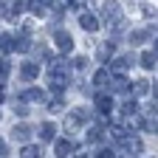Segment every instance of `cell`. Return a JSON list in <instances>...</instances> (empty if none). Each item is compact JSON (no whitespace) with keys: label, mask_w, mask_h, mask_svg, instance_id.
<instances>
[{"label":"cell","mask_w":158,"mask_h":158,"mask_svg":"<svg viewBox=\"0 0 158 158\" xmlns=\"http://www.w3.org/2000/svg\"><path fill=\"white\" fill-rule=\"evenodd\" d=\"M48 82H51V88L56 90V93H62L65 88H68V82H71V65L65 62L62 56H56V59H48Z\"/></svg>","instance_id":"6da1fadb"},{"label":"cell","mask_w":158,"mask_h":158,"mask_svg":"<svg viewBox=\"0 0 158 158\" xmlns=\"http://www.w3.org/2000/svg\"><path fill=\"white\" fill-rule=\"evenodd\" d=\"M85 118H90V110H88V107H76V110H71V113L65 116V130H68V133H79Z\"/></svg>","instance_id":"7a4b0ae2"},{"label":"cell","mask_w":158,"mask_h":158,"mask_svg":"<svg viewBox=\"0 0 158 158\" xmlns=\"http://www.w3.org/2000/svg\"><path fill=\"white\" fill-rule=\"evenodd\" d=\"M122 6H118V0H105V6H102V20L107 26H116L118 20H122Z\"/></svg>","instance_id":"3957f363"},{"label":"cell","mask_w":158,"mask_h":158,"mask_svg":"<svg viewBox=\"0 0 158 158\" xmlns=\"http://www.w3.org/2000/svg\"><path fill=\"white\" fill-rule=\"evenodd\" d=\"M54 40H56V48L62 51V54H71V51H73V37H71L68 31H56Z\"/></svg>","instance_id":"277c9868"},{"label":"cell","mask_w":158,"mask_h":158,"mask_svg":"<svg viewBox=\"0 0 158 158\" xmlns=\"http://www.w3.org/2000/svg\"><path fill=\"white\" fill-rule=\"evenodd\" d=\"M79 26H82L85 31H99V20L90 11H82V14H79Z\"/></svg>","instance_id":"5b68a950"},{"label":"cell","mask_w":158,"mask_h":158,"mask_svg":"<svg viewBox=\"0 0 158 158\" xmlns=\"http://www.w3.org/2000/svg\"><path fill=\"white\" fill-rule=\"evenodd\" d=\"M96 110L102 113V116H107V113L113 110V99L105 96V93H96Z\"/></svg>","instance_id":"8992f818"},{"label":"cell","mask_w":158,"mask_h":158,"mask_svg":"<svg viewBox=\"0 0 158 158\" xmlns=\"http://www.w3.org/2000/svg\"><path fill=\"white\" fill-rule=\"evenodd\" d=\"M122 141H124V150H127L130 155H141V150H144V147H141V141H138L135 135H124Z\"/></svg>","instance_id":"52a82bcc"},{"label":"cell","mask_w":158,"mask_h":158,"mask_svg":"<svg viewBox=\"0 0 158 158\" xmlns=\"http://www.w3.org/2000/svg\"><path fill=\"white\" fill-rule=\"evenodd\" d=\"M20 76L28 79V82H31V79H37V76H40V62H26L23 68H20Z\"/></svg>","instance_id":"ba28073f"},{"label":"cell","mask_w":158,"mask_h":158,"mask_svg":"<svg viewBox=\"0 0 158 158\" xmlns=\"http://www.w3.org/2000/svg\"><path fill=\"white\" fill-rule=\"evenodd\" d=\"M11 138H14V141H28V138H31V127L28 124H14Z\"/></svg>","instance_id":"9c48e42d"},{"label":"cell","mask_w":158,"mask_h":158,"mask_svg":"<svg viewBox=\"0 0 158 158\" xmlns=\"http://www.w3.org/2000/svg\"><path fill=\"white\" fill-rule=\"evenodd\" d=\"M133 65H135V59H133L130 54H124V56H118V59H116L113 71H116V73H124V71H127V68H133Z\"/></svg>","instance_id":"30bf717a"},{"label":"cell","mask_w":158,"mask_h":158,"mask_svg":"<svg viewBox=\"0 0 158 158\" xmlns=\"http://www.w3.org/2000/svg\"><path fill=\"white\" fill-rule=\"evenodd\" d=\"M54 135H56V127L51 122H43V124H40V141H54Z\"/></svg>","instance_id":"8fae6325"},{"label":"cell","mask_w":158,"mask_h":158,"mask_svg":"<svg viewBox=\"0 0 158 158\" xmlns=\"http://www.w3.org/2000/svg\"><path fill=\"white\" fill-rule=\"evenodd\" d=\"M107 82H110V71H107V68L96 71V76H93V85H96L99 90H105V88H107Z\"/></svg>","instance_id":"7c38bea8"},{"label":"cell","mask_w":158,"mask_h":158,"mask_svg":"<svg viewBox=\"0 0 158 158\" xmlns=\"http://www.w3.org/2000/svg\"><path fill=\"white\" fill-rule=\"evenodd\" d=\"M107 85H110L113 93H127V79H124V76H110Z\"/></svg>","instance_id":"4fadbf2b"},{"label":"cell","mask_w":158,"mask_h":158,"mask_svg":"<svg viewBox=\"0 0 158 158\" xmlns=\"http://www.w3.org/2000/svg\"><path fill=\"white\" fill-rule=\"evenodd\" d=\"M71 152H73V144L68 141V138H59L56 141V155L62 158V155H71Z\"/></svg>","instance_id":"5bb4252c"},{"label":"cell","mask_w":158,"mask_h":158,"mask_svg":"<svg viewBox=\"0 0 158 158\" xmlns=\"http://www.w3.org/2000/svg\"><path fill=\"white\" fill-rule=\"evenodd\" d=\"M11 48H17V51H28V48H31V43H28V37H26V34H20L17 40L11 37Z\"/></svg>","instance_id":"9a60e30c"},{"label":"cell","mask_w":158,"mask_h":158,"mask_svg":"<svg viewBox=\"0 0 158 158\" xmlns=\"http://www.w3.org/2000/svg\"><path fill=\"white\" fill-rule=\"evenodd\" d=\"M23 99H26V102H43L45 93L40 90V88H31V90H26V93H23Z\"/></svg>","instance_id":"2e32d148"},{"label":"cell","mask_w":158,"mask_h":158,"mask_svg":"<svg viewBox=\"0 0 158 158\" xmlns=\"http://www.w3.org/2000/svg\"><path fill=\"white\" fill-rule=\"evenodd\" d=\"M141 65H144L147 71L155 68V51H144V54H141Z\"/></svg>","instance_id":"e0dca14e"},{"label":"cell","mask_w":158,"mask_h":158,"mask_svg":"<svg viewBox=\"0 0 158 158\" xmlns=\"http://www.w3.org/2000/svg\"><path fill=\"white\" fill-rule=\"evenodd\" d=\"M150 34H152V31H133V34H130V45H141Z\"/></svg>","instance_id":"ac0fdd59"},{"label":"cell","mask_w":158,"mask_h":158,"mask_svg":"<svg viewBox=\"0 0 158 158\" xmlns=\"http://www.w3.org/2000/svg\"><path fill=\"white\" fill-rule=\"evenodd\" d=\"M102 138H105V130H102V127H90V130H88V141H90V144L102 141Z\"/></svg>","instance_id":"d6986e66"},{"label":"cell","mask_w":158,"mask_h":158,"mask_svg":"<svg viewBox=\"0 0 158 158\" xmlns=\"http://www.w3.org/2000/svg\"><path fill=\"white\" fill-rule=\"evenodd\" d=\"M135 110H138V105H135V99H127V102L122 105V113L130 118V116H135Z\"/></svg>","instance_id":"ffe728a7"},{"label":"cell","mask_w":158,"mask_h":158,"mask_svg":"<svg viewBox=\"0 0 158 158\" xmlns=\"http://www.w3.org/2000/svg\"><path fill=\"white\" fill-rule=\"evenodd\" d=\"M147 90H150V82H147V79H138V82L133 85V93H135V96H144Z\"/></svg>","instance_id":"44dd1931"},{"label":"cell","mask_w":158,"mask_h":158,"mask_svg":"<svg viewBox=\"0 0 158 158\" xmlns=\"http://www.w3.org/2000/svg\"><path fill=\"white\" fill-rule=\"evenodd\" d=\"M62 107H65V102H62L59 96H54L51 102H48V110H51V113H62Z\"/></svg>","instance_id":"7402d4cb"},{"label":"cell","mask_w":158,"mask_h":158,"mask_svg":"<svg viewBox=\"0 0 158 158\" xmlns=\"http://www.w3.org/2000/svg\"><path fill=\"white\" fill-rule=\"evenodd\" d=\"M28 9H31V11H34V14L40 17V14L45 11V3H43V0H28Z\"/></svg>","instance_id":"603a6c76"},{"label":"cell","mask_w":158,"mask_h":158,"mask_svg":"<svg viewBox=\"0 0 158 158\" xmlns=\"http://www.w3.org/2000/svg\"><path fill=\"white\" fill-rule=\"evenodd\" d=\"M20 155H23V158H37V155H40V147H34V144H26Z\"/></svg>","instance_id":"cb8c5ba5"},{"label":"cell","mask_w":158,"mask_h":158,"mask_svg":"<svg viewBox=\"0 0 158 158\" xmlns=\"http://www.w3.org/2000/svg\"><path fill=\"white\" fill-rule=\"evenodd\" d=\"M71 68H76V71H85V68H88V56H76L73 62H71Z\"/></svg>","instance_id":"d4e9b609"},{"label":"cell","mask_w":158,"mask_h":158,"mask_svg":"<svg viewBox=\"0 0 158 158\" xmlns=\"http://www.w3.org/2000/svg\"><path fill=\"white\" fill-rule=\"evenodd\" d=\"M0 51H11V34H0Z\"/></svg>","instance_id":"484cf974"},{"label":"cell","mask_w":158,"mask_h":158,"mask_svg":"<svg viewBox=\"0 0 158 158\" xmlns=\"http://www.w3.org/2000/svg\"><path fill=\"white\" fill-rule=\"evenodd\" d=\"M110 135H113V138H118V141H122V138H124L127 133H124V127H122V124H113V127H110Z\"/></svg>","instance_id":"4316f807"},{"label":"cell","mask_w":158,"mask_h":158,"mask_svg":"<svg viewBox=\"0 0 158 158\" xmlns=\"http://www.w3.org/2000/svg\"><path fill=\"white\" fill-rule=\"evenodd\" d=\"M14 113H20V116H28V105H26V99H23V102H14Z\"/></svg>","instance_id":"83f0119b"},{"label":"cell","mask_w":158,"mask_h":158,"mask_svg":"<svg viewBox=\"0 0 158 158\" xmlns=\"http://www.w3.org/2000/svg\"><path fill=\"white\" fill-rule=\"evenodd\" d=\"M23 9H26V6H23V3H20V0H17V3L11 6V11H9V20H17V14L23 11Z\"/></svg>","instance_id":"f1b7e54d"},{"label":"cell","mask_w":158,"mask_h":158,"mask_svg":"<svg viewBox=\"0 0 158 158\" xmlns=\"http://www.w3.org/2000/svg\"><path fill=\"white\" fill-rule=\"evenodd\" d=\"M51 6H54L56 11H65V9L71 6V0H51Z\"/></svg>","instance_id":"f546056e"},{"label":"cell","mask_w":158,"mask_h":158,"mask_svg":"<svg viewBox=\"0 0 158 158\" xmlns=\"http://www.w3.org/2000/svg\"><path fill=\"white\" fill-rule=\"evenodd\" d=\"M113 54V45H99V59H107Z\"/></svg>","instance_id":"4dcf8cb0"},{"label":"cell","mask_w":158,"mask_h":158,"mask_svg":"<svg viewBox=\"0 0 158 158\" xmlns=\"http://www.w3.org/2000/svg\"><path fill=\"white\" fill-rule=\"evenodd\" d=\"M9 71H11V65L6 62V59H0V79H6V76H9Z\"/></svg>","instance_id":"1f68e13d"},{"label":"cell","mask_w":158,"mask_h":158,"mask_svg":"<svg viewBox=\"0 0 158 158\" xmlns=\"http://www.w3.org/2000/svg\"><path fill=\"white\" fill-rule=\"evenodd\" d=\"M3 155H9V147H6V141H3V138H0V158H3Z\"/></svg>","instance_id":"d6a6232c"},{"label":"cell","mask_w":158,"mask_h":158,"mask_svg":"<svg viewBox=\"0 0 158 158\" xmlns=\"http://www.w3.org/2000/svg\"><path fill=\"white\" fill-rule=\"evenodd\" d=\"M0 102H3V88H0Z\"/></svg>","instance_id":"836d02e7"}]
</instances>
